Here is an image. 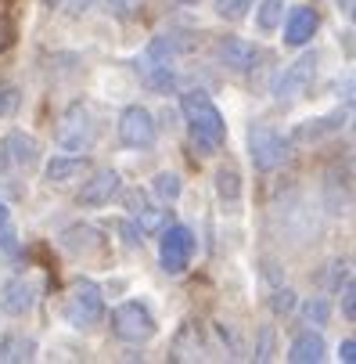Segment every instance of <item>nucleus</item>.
Wrapping results in <instances>:
<instances>
[{
  "instance_id": "f257e3e1",
  "label": "nucleus",
  "mask_w": 356,
  "mask_h": 364,
  "mask_svg": "<svg viewBox=\"0 0 356 364\" xmlns=\"http://www.w3.org/2000/svg\"><path fill=\"white\" fill-rule=\"evenodd\" d=\"M180 112H184V123H187V130H191V141L206 151V155H213V151L223 148V141H227V123H223V116H220V109L213 105L209 94L187 90V94L180 97Z\"/></svg>"
},
{
  "instance_id": "f03ea898",
  "label": "nucleus",
  "mask_w": 356,
  "mask_h": 364,
  "mask_svg": "<svg viewBox=\"0 0 356 364\" xmlns=\"http://www.w3.org/2000/svg\"><path fill=\"white\" fill-rule=\"evenodd\" d=\"M284 155H288V144H284V137L274 127H267V123H252L248 127V159H252V166H256L260 173L277 170L284 163Z\"/></svg>"
},
{
  "instance_id": "7ed1b4c3",
  "label": "nucleus",
  "mask_w": 356,
  "mask_h": 364,
  "mask_svg": "<svg viewBox=\"0 0 356 364\" xmlns=\"http://www.w3.org/2000/svg\"><path fill=\"white\" fill-rule=\"evenodd\" d=\"M105 318V296L94 282H76L65 296V321L76 325V328H87V325H97Z\"/></svg>"
},
{
  "instance_id": "20e7f679",
  "label": "nucleus",
  "mask_w": 356,
  "mask_h": 364,
  "mask_svg": "<svg viewBox=\"0 0 356 364\" xmlns=\"http://www.w3.org/2000/svg\"><path fill=\"white\" fill-rule=\"evenodd\" d=\"M112 332L126 343H148V339H155L159 325L155 318H151V310L137 299H126L112 310Z\"/></svg>"
},
{
  "instance_id": "39448f33",
  "label": "nucleus",
  "mask_w": 356,
  "mask_h": 364,
  "mask_svg": "<svg viewBox=\"0 0 356 364\" xmlns=\"http://www.w3.org/2000/svg\"><path fill=\"white\" fill-rule=\"evenodd\" d=\"M313 76H317V55L310 50V55H302L299 62H291V65L281 73V80H277V87H274L277 101H281V105H295L299 97L310 94Z\"/></svg>"
},
{
  "instance_id": "423d86ee",
  "label": "nucleus",
  "mask_w": 356,
  "mask_h": 364,
  "mask_svg": "<svg viewBox=\"0 0 356 364\" xmlns=\"http://www.w3.org/2000/svg\"><path fill=\"white\" fill-rule=\"evenodd\" d=\"M94 141H97V123H94L90 109L87 105H72L62 116V123H58V144L65 151H87Z\"/></svg>"
},
{
  "instance_id": "0eeeda50",
  "label": "nucleus",
  "mask_w": 356,
  "mask_h": 364,
  "mask_svg": "<svg viewBox=\"0 0 356 364\" xmlns=\"http://www.w3.org/2000/svg\"><path fill=\"white\" fill-rule=\"evenodd\" d=\"M194 256V235L184 224H173L162 231V245H159V264L166 274H184Z\"/></svg>"
},
{
  "instance_id": "6e6552de",
  "label": "nucleus",
  "mask_w": 356,
  "mask_h": 364,
  "mask_svg": "<svg viewBox=\"0 0 356 364\" xmlns=\"http://www.w3.org/2000/svg\"><path fill=\"white\" fill-rule=\"evenodd\" d=\"M119 137L126 148H151L159 137V127H155V116H151L144 105H130L123 116H119Z\"/></svg>"
},
{
  "instance_id": "1a4fd4ad",
  "label": "nucleus",
  "mask_w": 356,
  "mask_h": 364,
  "mask_svg": "<svg viewBox=\"0 0 356 364\" xmlns=\"http://www.w3.org/2000/svg\"><path fill=\"white\" fill-rule=\"evenodd\" d=\"M216 58H220V65H227V69H234V73H248L252 65L260 62V50L252 47L248 40L227 36V40L216 43Z\"/></svg>"
},
{
  "instance_id": "9d476101",
  "label": "nucleus",
  "mask_w": 356,
  "mask_h": 364,
  "mask_svg": "<svg viewBox=\"0 0 356 364\" xmlns=\"http://www.w3.org/2000/svg\"><path fill=\"white\" fill-rule=\"evenodd\" d=\"M119 188H123V181H119L116 170H97L90 181H83L79 202L83 205H105V202H112L119 195Z\"/></svg>"
},
{
  "instance_id": "9b49d317",
  "label": "nucleus",
  "mask_w": 356,
  "mask_h": 364,
  "mask_svg": "<svg viewBox=\"0 0 356 364\" xmlns=\"http://www.w3.org/2000/svg\"><path fill=\"white\" fill-rule=\"evenodd\" d=\"M36 292H40V285L33 278H15V282L4 285V299H0V306H4L8 314L22 318V314H29V310H33Z\"/></svg>"
},
{
  "instance_id": "f8f14e48",
  "label": "nucleus",
  "mask_w": 356,
  "mask_h": 364,
  "mask_svg": "<svg viewBox=\"0 0 356 364\" xmlns=\"http://www.w3.org/2000/svg\"><path fill=\"white\" fill-rule=\"evenodd\" d=\"M317 33V11L313 8H291L284 18V43L288 47H302Z\"/></svg>"
},
{
  "instance_id": "ddd939ff",
  "label": "nucleus",
  "mask_w": 356,
  "mask_h": 364,
  "mask_svg": "<svg viewBox=\"0 0 356 364\" xmlns=\"http://www.w3.org/2000/svg\"><path fill=\"white\" fill-rule=\"evenodd\" d=\"M62 245H65L72 256H97L101 249H105V238H101L94 228H87V224H76V228H69V231L62 235Z\"/></svg>"
},
{
  "instance_id": "4468645a",
  "label": "nucleus",
  "mask_w": 356,
  "mask_h": 364,
  "mask_svg": "<svg viewBox=\"0 0 356 364\" xmlns=\"http://www.w3.org/2000/svg\"><path fill=\"white\" fill-rule=\"evenodd\" d=\"M324 336L321 332H299L295 339H291V346H288V360H295V364H317V360H324Z\"/></svg>"
},
{
  "instance_id": "2eb2a0df",
  "label": "nucleus",
  "mask_w": 356,
  "mask_h": 364,
  "mask_svg": "<svg viewBox=\"0 0 356 364\" xmlns=\"http://www.w3.org/2000/svg\"><path fill=\"white\" fill-rule=\"evenodd\" d=\"M87 173V159H79V155H58V159L47 163V181L50 184H72Z\"/></svg>"
},
{
  "instance_id": "dca6fc26",
  "label": "nucleus",
  "mask_w": 356,
  "mask_h": 364,
  "mask_svg": "<svg viewBox=\"0 0 356 364\" xmlns=\"http://www.w3.org/2000/svg\"><path fill=\"white\" fill-rule=\"evenodd\" d=\"M4 148L11 151V159H15L18 166H33V163H36V151H40V144H36V137H29V134H22V130H15V134H8V141H4Z\"/></svg>"
},
{
  "instance_id": "f3484780",
  "label": "nucleus",
  "mask_w": 356,
  "mask_h": 364,
  "mask_svg": "<svg viewBox=\"0 0 356 364\" xmlns=\"http://www.w3.org/2000/svg\"><path fill=\"white\" fill-rule=\"evenodd\" d=\"M342 127V112H335V116H324V119H310V123H302V127H295V141H321V137H328V134H335Z\"/></svg>"
},
{
  "instance_id": "a211bd4d",
  "label": "nucleus",
  "mask_w": 356,
  "mask_h": 364,
  "mask_svg": "<svg viewBox=\"0 0 356 364\" xmlns=\"http://www.w3.org/2000/svg\"><path fill=\"white\" fill-rule=\"evenodd\" d=\"M33 353H36V343L33 339H26V336H8L4 343H0V360H33Z\"/></svg>"
},
{
  "instance_id": "6ab92c4d",
  "label": "nucleus",
  "mask_w": 356,
  "mask_h": 364,
  "mask_svg": "<svg viewBox=\"0 0 356 364\" xmlns=\"http://www.w3.org/2000/svg\"><path fill=\"white\" fill-rule=\"evenodd\" d=\"M281 15H284V8H281V0H267V4L260 8V29H263V33L277 29Z\"/></svg>"
},
{
  "instance_id": "aec40b11",
  "label": "nucleus",
  "mask_w": 356,
  "mask_h": 364,
  "mask_svg": "<svg viewBox=\"0 0 356 364\" xmlns=\"http://www.w3.org/2000/svg\"><path fill=\"white\" fill-rule=\"evenodd\" d=\"M155 191H159V198H166V202L180 198V177H177V173H159V177H155Z\"/></svg>"
},
{
  "instance_id": "412c9836",
  "label": "nucleus",
  "mask_w": 356,
  "mask_h": 364,
  "mask_svg": "<svg viewBox=\"0 0 356 364\" xmlns=\"http://www.w3.org/2000/svg\"><path fill=\"white\" fill-rule=\"evenodd\" d=\"M216 188H220V198H238V191H241L238 173H234L230 166H223V170L216 173Z\"/></svg>"
},
{
  "instance_id": "4be33fe9",
  "label": "nucleus",
  "mask_w": 356,
  "mask_h": 364,
  "mask_svg": "<svg viewBox=\"0 0 356 364\" xmlns=\"http://www.w3.org/2000/svg\"><path fill=\"white\" fill-rule=\"evenodd\" d=\"M256 0H216V11L223 15V18H241Z\"/></svg>"
},
{
  "instance_id": "5701e85b",
  "label": "nucleus",
  "mask_w": 356,
  "mask_h": 364,
  "mask_svg": "<svg viewBox=\"0 0 356 364\" xmlns=\"http://www.w3.org/2000/svg\"><path fill=\"white\" fill-rule=\"evenodd\" d=\"M302 314H306V321H317V325H324L331 310H328V303H324V299H310V303H306V310H302Z\"/></svg>"
},
{
  "instance_id": "b1692460",
  "label": "nucleus",
  "mask_w": 356,
  "mask_h": 364,
  "mask_svg": "<svg viewBox=\"0 0 356 364\" xmlns=\"http://www.w3.org/2000/svg\"><path fill=\"white\" fill-rule=\"evenodd\" d=\"M137 217H144V220H140V224H144L140 231H159V228H162V210H144V205H140Z\"/></svg>"
},
{
  "instance_id": "393cba45",
  "label": "nucleus",
  "mask_w": 356,
  "mask_h": 364,
  "mask_svg": "<svg viewBox=\"0 0 356 364\" xmlns=\"http://www.w3.org/2000/svg\"><path fill=\"white\" fill-rule=\"evenodd\" d=\"M15 43V22L8 15H0V50H8Z\"/></svg>"
},
{
  "instance_id": "a878e982",
  "label": "nucleus",
  "mask_w": 356,
  "mask_h": 364,
  "mask_svg": "<svg viewBox=\"0 0 356 364\" xmlns=\"http://www.w3.org/2000/svg\"><path fill=\"white\" fill-rule=\"evenodd\" d=\"M342 310H345V318H349V321L356 318V296H352V282H345V292H342Z\"/></svg>"
},
{
  "instance_id": "bb28decb",
  "label": "nucleus",
  "mask_w": 356,
  "mask_h": 364,
  "mask_svg": "<svg viewBox=\"0 0 356 364\" xmlns=\"http://www.w3.org/2000/svg\"><path fill=\"white\" fill-rule=\"evenodd\" d=\"M338 357H342L345 364H352V360H356V339H345V343L338 346Z\"/></svg>"
},
{
  "instance_id": "cd10ccee",
  "label": "nucleus",
  "mask_w": 356,
  "mask_h": 364,
  "mask_svg": "<svg viewBox=\"0 0 356 364\" xmlns=\"http://www.w3.org/2000/svg\"><path fill=\"white\" fill-rule=\"evenodd\" d=\"M15 109V90H0V116Z\"/></svg>"
},
{
  "instance_id": "c85d7f7f",
  "label": "nucleus",
  "mask_w": 356,
  "mask_h": 364,
  "mask_svg": "<svg viewBox=\"0 0 356 364\" xmlns=\"http://www.w3.org/2000/svg\"><path fill=\"white\" fill-rule=\"evenodd\" d=\"M291 296H295V292H288V289H284V292H277V299H274V306H277V310H291V303H295Z\"/></svg>"
},
{
  "instance_id": "c756f323",
  "label": "nucleus",
  "mask_w": 356,
  "mask_h": 364,
  "mask_svg": "<svg viewBox=\"0 0 356 364\" xmlns=\"http://www.w3.org/2000/svg\"><path fill=\"white\" fill-rule=\"evenodd\" d=\"M0 245H4L8 252H15V238H11V231H0Z\"/></svg>"
},
{
  "instance_id": "7c9ffc66",
  "label": "nucleus",
  "mask_w": 356,
  "mask_h": 364,
  "mask_svg": "<svg viewBox=\"0 0 356 364\" xmlns=\"http://www.w3.org/2000/svg\"><path fill=\"white\" fill-rule=\"evenodd\" d=\"M87 4H90V0H69V11H72V15H79Z\"/></svg>"
},
{
  "instance_id": "2f4dec72",
  "label": "nucleus",
  "mask_w": 356,
  "mask_h": 364,
  "mask_svg": "<svg viewBox=\"0 0 356 364\" xmlns=\"http://www.w3.org/2000/svg\"><path fill=\"white\" fill-rule=\"evenodd\" d=\"M338 11H342L345 18H352V0H338Z\"/></svg>"
},
{
  "instance_id": "473e14b6",
  "label": "nucleus",
  "mask_w": 356,
  "mask_h": 364,
  "mask_svg": "<svg viewBox=\"0 0 356 364\" xmlns=\"http://www.w3.org/2000/svg\"><path fill=\"white\" fill-rule=\"evenodd\" d=\"M8 217H11V213H8V205L0 202V228H8Z\"/></svg>"
},
{
  "instance_id": "72a5a7b5",
  "label": "nucleus",
  "mask_w": 356,
  "mask_h": 364,
  "mask_svg": "<svg viewBox=\"0 0 356 364\" xmlns=\"http://www.w3.org/2000/svg\"><path fill=\"white\" fill-rule=\"evenodd\" d=\"M15 4V0H0V15H8V8Z\"/></svg>"
},
{
  "instance_id": "f704fd0d",
  "label": "nucleus",
  "mask_w": 356,
  "mask_h": 364,
  "mask_svg": "<svg viewBox=\"0 0 356 364\" xmlns=\"http://www.w3.org/2000/svg\"><path fill=\"white\" fill-rule=\"evenodd\" d=\"M43 4H47V8H50V4H58V0H43Z\"/></svg>"
},
{
  "instance_id": "c9c22d12",
  "label": "nucleus",
  "mask_w": 356,
  "mask_h": 364,
  "mask_svg": "<svg viewBox=\"0 0 356 364\" xmlns=\"http://www.w3.org/2000/svg\"><path fill=\"white\" fill-rule=\"evenodd\" d=\"M184 4H194V0H184Z\"/></svg>"
}]
</instances>
